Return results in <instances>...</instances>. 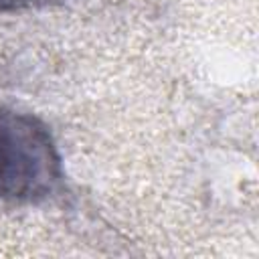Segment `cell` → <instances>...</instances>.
Listing matches in <instances>:
<instances>
[{"mask_svg":"<svg viewBox=\"0 0 259 259\" xmlns=\"http://www.w3.org/2000/svg\"><path fill=\"white\" fill-rule=\"evenodd\" d=\"M63 182V160L49 127L34 117L0 105V200L36 204Z\"/></svg>","mask_w":259,"mask_h":259,"instance_id":"cell-1","label":"cell"},{"mask_svg":"<svg viewBox=\"0 0 259 259\" xmlns=\"http://www.w3.org/2000/svg\"><path fill=\"white\" fill-rule=\"evenodd\" d=\"M65 0H0V12H22V10H36V8H51L59 6Z\"/></svg>","mask_w":259,"mask_h":259,"instance_id":"cell-2","label":"cell"}]
</instances>
